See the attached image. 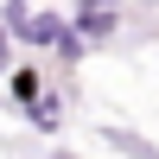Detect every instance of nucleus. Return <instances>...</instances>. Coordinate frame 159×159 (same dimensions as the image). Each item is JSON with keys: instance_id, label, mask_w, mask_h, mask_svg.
<instances>
[{"instance_id": "nucleus-1", "label": "nucleus", "mask_w": 159, "mask_h": 159, "mask_svg": "<svg viewBox=\"0 0 159 159\" xmlns=\"http://www.w3.org/2000/svg\"><path fill=\"white\" fill-rule=\"evenodd\" d=\"M0 57H7V45H0Z\"/></svg>"}]
</instances>
